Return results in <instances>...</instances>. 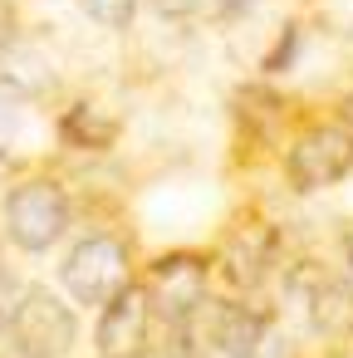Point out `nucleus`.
<instances>
[{
  "label": "nucleus",
  "instance_id": "f257e3e1",
  "mask_svg": "<svg viewBox=\"0 0 353 358\" xmlns=\"http://www.w3.org/2000/svg\"><path fill=\"white\" fill-rule=\"evenodd\" d=\"M79 216V201L69 182L50 167H25L0 187V245H10L25 260L50 255L69 241Z\"/></svg>",
  "mask_w": 353,
  "mask_h": 358
},
{
  "label": "nucleus",
  "instance_id": "f03ea898",
  "mask_svg": "<svg viewBox=\"0 0 353 358\" xmlns=\"http://www.w3.org/2000/svg\"><path fill=\"white\" fill-rule=\"evenodd\" d=\"M143 270L138 255V236L128 226L113 221H94L84 236L69 241V250L59 255V294L74 309H99L108 304L118 289H128Z\"/></svg>",
  "mask_w": 353,
  "mask_h": 358
},
{
  "label": "nucleus",
  "instance_id": "7ed1b4c3",
  "mask_svg": "<svg viewBox=\"0 0 353 358\" xmlns=\"http://www.w3.org/2000/svg\"><path fill=\"white\" fill-rule=\"evenodd\" d=\"M280 265H284V236H280V226L265 211L240 206L221 226V236L211 245V289L245 294V299L265 294V285L275 280Z\"/></svg>",
  "mask_w": 353,
  "mask_h": 358
},
{
  "label": "nucleus",
  "instance_id": "20e7f679",
  "mask_svg": "<svg viewBox=\"0 0 353 358\" xmlns=\"http://www.w3.org/2000/svg\"><path fill=\"white\" fill-rule=\"evenodd\" d=\"M294 99L275 89V79H245L231 89L226 118H231V162L255 167L265 157H280L284 138L294 133Z\"/></svg>",
  "mask_w": 353,
  "mask_h": 358
},
{
  "label": "nucleus",
  "instance_id": "39448f33",
  "mask_svg": "<svg viewBox=\"0 0 353 358\" xmlns=\"http://www.w3.org/2000/svg\"><path fill=\"white\" fill-rule=\"evenodd\" d=\"M353 172V128L338 118H299L280 148V177L294 196H314L338 187Z\"/></svg>",
  "mask_w": 353,
  "mask_h": 358
},
{
  "label": "nucleus",
  "instance_id": "423d86ee",
  "mask_svg": "<svg viewBox=\"0 0 353 358\" xmlns=\"http://www.w3.org/2000/svg\"><path fill=\"white\" fill-rule=\"evenodd\" d=\"M10 358H69L79 348V309L55 289V285H35L25 289V299L15 304L6 338H0Z\"/></svg>",
  "mask_w": 353,
  "mask_h": 358
},
{
  "label": "nucleus",
  "instance_id": "0eeeda50",
  "mask_svg": "<svg viewBox=\"0 0 353 358\" xmlns=\"http://www.w3.org/2000/svg\"><path fill=\"white\" fill-rule=\"evenodd\" d=\"M138 285L147 289L157 329L162 324H187V319H196L201 299L211 294V250H201V245L162 250V255L143 260Z\"/></svg>",
  "mask_w": 353,
  "mask_h": 358
},
{
  "label": "nucleus",
  "instance_id": "6e6552de",
  "mask_svg": "<svg viewBox=\"0 0 353 358\" xmlns=\"http://www.w3.org/2000/svg\"><path fill=\"white\" fill-rule=\"evenodd\" d=\"M196 334H201V348L211 358H255L260 338L280 324L275 304H265L260 294H221L211 289L196 309Z\"/></svg>",
  "mask_w": 353,
  "mask_h": 358
},
{
  "label": "nucleus",
  "instance_id": "1a4fd4ad",
  "mask_svg": "<svg viewBox=\"0 0 353 358\" xmlns=\"http://www.w3.org/2000/svg\"><path fill=\"white\" fill-rule=\"evenodd\" d=\"M94 358H138L152 348V334H157V319H152V304H147V289L133 280L128 289H118L108 304L94 309Z\"/></svg>",
  "mask_w": 353,
  "mask_h": 358
},
{
  "label": "nucleus",
  "instance_id": "9d476101",
  "mask_svg": "<svg viewBox=\"0 0 353 358\" xmlns=\"http://www.w3.org/2000/svg\"><path fill=\"white\" fill-rule=\"evenodd\" d=\"M55 138H59V148H64V152L103 157V152H113V148H118L123 123H118L113 113L94 108L89 99H74V103H64V108L55 113Z\"/></svg>",
  "mask_w": 353,
  "mask_h": 358
},
{
  "label": "nucleus",
  "instance_id": "9b49d317",
  "mask_svg": "<svg viewBox=\"0 0 353 358\" xmlns=\"http://www.w3.org/2000/svg\"><path fill=\"white\" fill-rule=\"evenodd\" d=\"M299 309H304L309 329H314L329 348H343V343L353 338V280H348V275H333V270H329V280H324Z\"/></svg>",
  "mask_w": 353,
  "mask_h": 358
},
{
  "label": "nucleus",
  "instance_id": "f8f14e48",
  "mask_svg": "<svg viewBox=\"0 0 353 358\" xmlns=\"http://www.w3.org/2000/svg\"><path fill=\"white\" fill-rule=\"evenodd\" d=\"M299 50H304V25H299V20H284L280 35H275V45H270L265 59H260V79H284V74L294 69Z\"/></svg>",
  "mask_w": 353,
  "mask_h": 358
},
{
  "label": "nucleus",
  "instance_id": "ddd939ff",
  "mask_svg": "<svg viewBox=\"0 0 353 358\" xmlns=\"http://www.w3.org/2000/svg\"><path fill=\"white\" fill-rule=\"evenodd\" d=\"M84 20H94L99 30H128L143 10V0H79Z\"/></svg>",
  "mask_w": 353,
  "mask_h": 358
},
{
  "label": "nucleus",
  "instance_id": "4468645a",
  "mask_svg": "<svg viewBox=\"0 0 353 358\" xmlns=\"http://www.w3.org/2000/svg\"><path fill=\"white\" fill-rule=\"evenodd\" d=\"M20 133V103L0 94V167H10V143Z\"/></svg>",
  "mask_w": 353,
  "mask_h": 358
},
{
  "label": "nucleus",
  "instance_id": "2eb2a0df",
  "mask_svg": "<svg viewBox=\"0 0 353 358\" xmlns=\"http://www.w3.org/2000/svg\"><path fill=\"white\" fill-rule=\"evenodd\" d=\"M25 40V15H20V6L15 0H0V55H6L10 45H20Z\"/></svg>",
  "mask_w": 353,
  "mask_h": 358
},
{
  "label": "nucleus",
  "instance_id": "dca6fc26",
  "mask_svg": "<svg viewBox=\"0 0 353 358\" xmlns=\"http://www.w3.org/2000/svg\"><path fill=\"white\" fill-rule=\"evenodd\" d=\"M147 10H157L162 20H196L201 15V0H143Z\"/></svg>",
  "mask_w": 353,
  "mask_h": 358
},
{
  "label": "nucleus",
  "instance_id": "f3484780",
  "mask_svg": "<svg viewBox=\"0 0 353 358\" xmlns=\"http://www.w3.org/2000/svg\"><path fill=\"white\" fill-rule=\"evenodd\" d=\"M245 10H250V0H201V15L216 20V25H231V20H240Z\"/></svg>",
  "mask_w": 353,
  "mask_h": 358
},
{
  "label": "nucleus",
  "instance_id": "a211bd4d",
  "mask_svg": "<svg viewBox=\"0 0 353 358\" xmlns=\"http://www.w3.org/2000/svg\"><path fill=\"white\" fill-rule=\"evenodd\" d=\"M329 118H338V123H343V128H353V89H348V94H338V99H333V108H329Z\"/></svg>",
  "mask_w": 353,
  "mask_h": 358
},
{
  "label": "nucleus",
  "instance_id": "6ab92c4d",
  "mask_svg": "<svg viewBox=\"0 0 353 358\" xmlns=\"http://www.w3.org/2000/svg\"><path fill=\"white\" fill-rule=\"evenodd\" d=\"M338 250H343V275L353 280V226H343V236H338Z\"/></svg>",
  "mask_w": 353,
  "mask_h": 358
},
{
  "label": "nucleus",
  "instance_id": "aec40b11",
  "mask_svg": "<svg viewBox=\"0 0 353 358\" xmlns=\"http://www.w3.org/2000/svg\"><path fill=\"white\" fill-rule=\"evenodd\" d=\"M201 358H211V353H201Z\"/></svg>",
  "mask_w": 353,
  "mask_h": 358
}]
</instances>
